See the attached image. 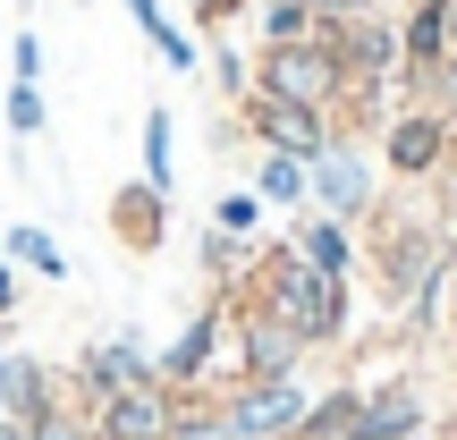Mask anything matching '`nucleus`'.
I'll use <instances>...</instances> for the list:
<instances>
[{
    "mask_svg": "<svg viewBox=\"0 0 457 440\" xmlns=\"http://www.w3.org/2000/svg\"><path fill=\"white\" fill-rule=\"evenodd\" d=\"M364 228V245L356 254L373 262V288H381V305H398L407 313L415 296L432 288V279H449V262H457V237L432 212H415V203H398V195H381L373 212L356 220Z\"/></svg>",
    "mask_w": 457,
    "mask_h": 440,
    "instance_id": "nucleus-1",
    "label": "nucleus"
},
{
    "mask_svg": "<svg viewBox=\"0 0 457 440\" xmlns=\"http://www.w3.org/2000/svg\"><path fill=\"white\" fill-rule=\"evenodd\" d=\"M237 296L271 305L279 322L305 339V356H313V347H347V322H356V313H347V279H322V271H313V262L296 254L288 237H279V245H262V254L245 262Z\"/></svg>",
    "mask_w": 457,
    "mask_h": 440,
    "instance_id": "nucleus-2",
    "label": "nucleus"
},
{
    "mask_svg": "<svg viewBox=\"0 0 457 440\" xmlns=\"http://www.w3.org/2000/svg\"><path fill=\"white\" fill-rule=\"evenodd\" d=\"M254 94L305 102V111H339L347 77H339V60H330L322 34H305V43H254Z\"/></svg>",
    "mask_w": 457,
    "mask_h": 440,
    "instance_id": "nucleus-3",
    "label": "nucleus"
},
{
    "mask_svg": "<svg viewBox=\"0 0 457 440\" xmlns=\"http://www.w3.org/2000/svg\"><path fill=\"white\" fill-rule=\"evenodd\" d=\"M220 296H228V381H279V373L305 364V339H296L271 305H254V296H237V288H220Z\"/></svg>",
    "mask_w": 457,
    "mask_h": 440,
    "instance_id": "nucleus-4",
    "label": "nucleus"
},
{
    "mask_svg": "<svg viewBox=\"0 0 457 440\" xmlns=\"http://www.w3.org/2000/svg\"><path fill=\"white\" fill-rule=\"evenodd\" d=\"M153 381H162V390H220V381H228V296L220 288L204 296L195 322L153 356Z\"/></svg>",
    "mask_w": 457,
    "mask_h": 440,
    "instance_id": "nucleus-5",
    "label": "nucleus"
},
{
    "mask_svg": "<svg viewBox=\"0 0 457 440\" xmlns=\"http://www.w3.org/2000/svg\"><path fill=\"white\" fill-rule=\"evenodd\" d=\"M373 203H381V153L364 145V136H330V145L313 153V212L364 220Z\"/></svg>",
    "mask_w": 457,
    "mask_h": 440,
    "instance_id": "nucleus-6",
    "label": "nucleus"
},
{
    "mask_svg": "<svg viewBox=\"0 0 457 440\" xmlns=\"http://www.w3.org/2000/svg\"><path fill=\"white\" fill-rule=\"evenodd\" d=\"M305 407H313L305 373H279V381H228V390H220V424H228V440H288L296 424H305Z\"/></svg>",
    "mask_w": 457,
    "mask_h": 440,
    "instance_id": "nucleus-7",
    "label": "nucleus"
},
{
    "mask_svg": "<svg viewBox=\"0 0 457 440\" xmlns=\"http://www.w3.org/2000/svg\"><path fill=\"white\" fill-rule=\"evenodd\" d=\"M373 153H381V178L432 187V178H441V162H449V119H441V111H415V102H398V111L381 119Z\"/></svg>",
    "mask_w": 457,
    "mask_h": 440,
    "instance_id": "nucleus-8",
    "label": "nucleus"
},
{
    "mask_svg": "<svg viewBox=\"0 0 457 440\" xmlns=\"http://www.w3.org/2000/svg\"><path fill=\"white\" fill-rule=\"evenodd\" d=\"M237 136H254V153H296V162H313V153L330 145V111H305V102H271V94H245L237 102Z\"/></svg>",
    "mask_w": 457,
    "mask_h": 440,
    "instance_id": "nucleus-9",
    "label": "nucleus"
},
{
    "mask_svg": "<svg viewBox=\"0 0 457 440\" xmlns=\"http://www.w3.org/2000/svg\"><path fill=\"white\" fill-rule=\"evenodd\" d=\"M136 381H153V347L136 330H111L68 364V407H102L111 390H136Z\"/></svg>",
    "mask_w": 457,
    "mask_h": 440,
    "instance_id": "nucleus-10",
    "label": "nucleus"
},
{
    "mask_svg": "<svg viewBox=\"0 0 457 440\" xmlns=\"http://www.w3.org/2000/svg\"><path fill=\"white\" fill-rule=\"evenodd\" d=\"M322 43L347 85H398V17H381V9L339 17V26H322Z\"/></svg>",
    "mask_w": 457,
    "mask_h": 440,
    "instance_id": "nucleus-11",
    "label": "nucleus"
},
{
    "mask_svg": "<svg viewBox=\"0 0 457 440\" xmlns=\"http://www.w3.org/2000/svg\"><path fill=\"white\" fill-rule=\"evenodd\" d=\"M179 398H187V390L136 381V390H111L102 407H85V424H94V440H170V424H179Z\"/></svg>",
    "mask_w": 457,
    "mask_h": 440,
    "instance_id": "nucleus-12",
    "label": "nucleus"
},
{
    "mask_svg": "<svg viewBox=\"0 0 457 440\" xmlns=\"http://www.w3.org/2000/svg\"><path fill=\"white\" fill-rule=\"evenodd\" d=\"M424 432H432V398L415 390L407 373H398V381H373V390H364L356 440H424Z\"/></svg>",
    "mask_w": 457,
    "mask_h": 440,
    "instance_id": "nucleus-13",
    "label": "nucleus"
},
{
    "mask_svg": "<svg viewBox=\"0 0 457 440\" xmlns=\"http://www.w3.org/2000/svg\"><path fill=\"white\" fill-rule=\"evenodd\" d=\"M288 245H296L322 279H356V262H364V254H356V220H330V212H313V203L296 212Z\"/></svg>",
    "mask_w": 457,
    "mask_h": 440,
    "instance_id": "nucleus-14",
    "label": "nucleus"
},
{
    "mask_svg": "<svg viewBox=\"0 0 457 440\" xmlns=\"http://www.w3.org/2000/svg\"><path fill=\"white\" fill-rule=\"evenodd\" d=\"M111 228H119L128 254H153V245L170 237V195H162V187H145V178L119 187V195H111Z\"/></svg>",
    "mask_w": 457,
    "mask_h": 440,
    "instance_id": "nucleus-15",
    "label": "nucleus"
},
{
    "mask_svg": "<svg viewBox=\"0 0 457 440\" xmlns=\"http://www.w3.org/2000/svg\"><path fill=\"white\" fill-rule=\"evenodd\" d=\"M356 415H364V381H339V390H313L305 424L288 440H356Z\"/></svg>",
    "mask_w": 457,
    "mask_h": 440,
    "instance_id": "nucleus-16",
    "label": "nucleus"
},
{
    "mask_svg": "<svg viewBox=\"0 0 457 440\" xmlns=\"http://www.w3.org/2000/svg\"><path fill=\"white\" fill-rule=\"evenodd\" d=\"M254 195L279 203V212H305L313 203V162H296V153H254Z\"/></svg>",
    "mask_w": 457,
    "mask_h": 440,
    "instance_id": "nucleus-17",
    "label": "nucleus"
},
{
    "mask_svg": "<svg viewBox=\"0 0 457 440\" xmlns=\"http://www.w3.org/2000/svg\"><path fill=\"white\" fill-rule=\"evenodd\" d=\"M136 178H145V187H162V195L179 187V119H170L162 102L145 111V170H136Z\"/></svg>",
    "mask_w": 457,
    "mask_h": 440,
    "instance_id": "nucleus-18",
    "label": "nucleus"
},
{
    "mask_svg": "<svg viewBox=\"0 0 457 440\" xmlns=\"http://www.w3.org/2000/svg\"><path fill=\"white\" fill-rule=\"evenodd\" d=\"M0 254H9L17 271H34V279H68V254H60V237H51V228H34V220H17L9 237H0Z\"/></svg>",
    "mask_w": 457,
    "mask_h": 440,
    "instance_id": "nucleus-19",
    "label": "nucleus"
},
{
    "mask_svg": "<svg viewBox=\"0 0 457 440\" xmlns=\"http://www.w3.org/2000/svg\"><path fill=\"white\" fill-rule=\"evenodd\" d=\"M254 43H305V34H322V17H313V0H254Z\"/></svg>",
    "mask_w": 457,
    "mask_h": 440,
    "instance_id": "nucleus-20",
    "label": "nucleus"
},
{
    "mask_svg": "<svg viewBox=\"0 0 457 440\" xmlns=\"http://www.w3.org/2000/svg\"><path fill=\"white\" fill-rule=\"evenodd\" d=\"M51 407H60V373H51L43 356H26V364H17V407L9 415H17V424H43Z\"/></svg>",
    "mask_w": 457,
    "mask_h": 440,
    "instance_id": "nucleus-21",
    "label": "nucleus"
},
{
    "mask_svg": "<svg viewBox=\"0 0 457 440\" xmlns=\"http://www.w3.org/2000/svg\"><path fill=\"white\" fill-rule=\"evenodd\" d=\"M212 228H220V237H245V245H254V228H262V195H254V187H228V195L212 203Z\"/></svg>",
    "mask_w": 457,
    "mask_h": 440,
    "instance_id": "nucleus-22",
    "label": "nucleus"
},
{
    "mask_svg": "<svg viewBox=\"0 0 457 440\" xmlns=\"http://www.w3.org/2000/svg\"><path fill=\"white\" fill-rule=\"evenodd\" d=\"M43 128H51V102H43V85H17V77H9V136H17V145H34Z\"/></svg>",
    "mask_w": 457,
    "mask_h": 440,
    "instance_id": "nucleus-23",
    "label": "nucleus"
},
{
    "mask_svg": "<svg viewBox=\"0 0 457 440\" xmlns=\"http://www.w3.org/2000/svg\"><path fill=\"white\" fill-rule=\"evenodd\" d=\"M9 68H17V85H43V34H34V26H17V43H9Z\"/></svg>",
    "mask_w": 457,
    "mask_h": 440,
    "instance_id": "nucleus-24",
    "label": "nucleus"
},
{
    "mask_svg": "<svg viewBox=\"0 0 457 440\" xmlns=\"http://www.w3.org/2000/svg\"><path fill=\"white\" fill-rule=\"evenodd\" d=\"M119 9H128V17H136V34H145V43H162V34H170V26H179V17H170V9H162V0H119Z\"/></svg>",
    "mask_w": 457,
    "mask_h": 440,
    "instance_id": "nucleus-25",
    "label": "nucleus"
},
{
    "mask_svg": "<svg viewBox=\"0 0 457 440\" xmlns=\"http://www.w3.org/2000/svg\"><path fill=\"white\" fill-rule=\"evenodd\" d=\"M187 9H195V26H237V17H245V0H187Z\"/></svg>",
    "mask_w": 457,
    "mask_h": 440,
    "instance_id": "nucleus-26",
    "label": "nucleus"
},
{
    "mask_svg": "<svg viewBox=\"0 0 457 440\" xmlns=\"http://www.w3.org/2000/svg\"><path fill=\"white\" fill-rule=\"evenodd\" d=\"M17 364H26V347H9V339H0V415L17 407Z\"/></svg>",
    "mask_w": 457,
    "mask_h": 440,
    "instance_id": "nucleus-27",
    "label": "nucleus"
},
{
    "mask_svg": "<svg viewBox=\"0 0 457 440\" xmlns=\"http://www.w3.org/2000/svg\"><path fill=\"white\" fill-rule=\"evenodd\" d=\"M364 9H381V0H313V17H322V26H339V17H364Z\"/></svg>",
    "mask_w": 457,
    "mask_h": 440,
    "instance_id": "nucleus-28",
    "label": "nucleus"
},
{
    "mask_svg": "<svg viewBox=\"0 0 457 440\" xmlns=\"http://www.w3.org/2000/svg\"><path fill=\"white\" fill-rule=\"evenodd\" d=\"M9 313H17V262L0 254V322H9Z\"/></svg>",
    "mask_w": 457,
    "mask_h": 440,
    "instance_id": "nucleus-29",
    "label": "nucleus"
},
{
    "mask_svg": "<svg viewBox=\"0 0 457 440\" xmlns=\"http://www.w3.org/2000/svg\"><path fill=\"white\" fill-rule=\"evenodd\" d=\"M441 220L457 228V178H441Z\"/></svg>",
    "mask_w": 457,
    "mask_h": 440,
    "instance_id": "nucleus-30",
    "label": "nucleus"
},
{
    "mask_svg": "<svg viewBox=\"0 0 457 440\" xmlns=\"http://www.w3.org/2000/svg\"><path fill=\"white\" fill-rule=\"evenodd\" d=\"M441 322H449V339H457V262H449V313H441Z\"/></svg>",
    "mask_w": 457,
    "mask_h": 440,
    "instance_id": "nucleus-31",
    "label": "nucleus"
},
{
    "mask_svg": "<svg viewBox=\"0 0 457 440\" xmlns=\"http://www.w3.org/2000/svg\"><path fill=\"white\" fill-rule=\"evenodd\" d=\"M0 440H26V424H17V415H0Z\"/></svg>",
    "mask_w": 457,
    "mask_h": 440,
    "instance_id": "nucleus-32",
    "label": "nucleus"
},
{
    "mask_svg": "<svg viewBox=\"0 0 457 440\" xmlns=\"http://www.w3.org/2000/svg\"><path fill=\"white\" fill-rule=\"evenodd\" d=\"M449 43H457V0H449Z\"/></svg>",
    "mask_w": 457,
    "mask_h": 440,
    "instance_id": "nucleus-33",
    "label": "nucleus"
},
{
    "mask_svg": "<svg viewBox=\"0 0 457 440\" xmlns=\"http://www.w3.org/2000/svg\"><path fill=\"white\" fill-rule=\"evenodd\" d=\"M449 424H457V390H449Z\"/></svg>",
    "mask_w": 457,
    "mask_h": 440,
    "instance_id": "nucleus-34",
    "label": "nucleus"
},
{
    "mask_svg": "<svg viewBox=\"0 0 457 440\" xmlns=\"http://www.w3.org/2000/svg\"><path fill=\"white\" fill-rule=\"evenodd\" d=\"M441 440H457V424H449V432H441Z\"/></svg>",
    "mask_w": 457,
    "mask_h": 440,
    "instance_id": "nucleus-35",
    "label": "nucleus"
},
{
    "mask_svg": "<svg viewBox=\"0 0 457 440\" xmlns=\"http://www.w3.org/2000/svg\"><path fill=\"white\" fill-rule=\"evenodd\" d=\"M245 9H254V0H245Z\"/></svg>",
    "mask_w": 457,
    "mask_h": 440,
    "instance_id": "nucleus-36",
    "label": "nucleus"
},
{
    "mask_svg": "<svg viewBox=\"0 0 457 440\" xmlns=\"http://www.w3.org/2000/svg\"><path fill=\"white\" fill-rule=\"evenodd\" d=\"M424 440H432V432H424Z\"/></svg>",
    "mask_w": 457,
    "mask_h": 440,
    "instance_id": "nucleus-37",
    "label": "nucleus"
}]
</instances>
